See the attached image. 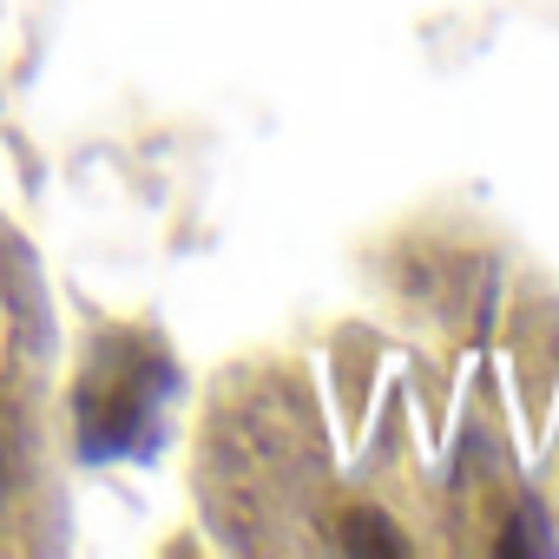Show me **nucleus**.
<instances>
[{
    "label": "nucleus",
    "instance_id": "nucleus-1",
    "mask_svg": "<svg viewBox=\"0 0 559 559\" xmlns=\"http://www.w3.org/2000/svg\"><path fill=\"white\" fill-rule=\"evenodd\" d=\"M8 395V389H0ZM0 487H8V415H0Z\"/></svg>",
    "mask_w": 559,
    "mask_h": 559
}]
</instances>
